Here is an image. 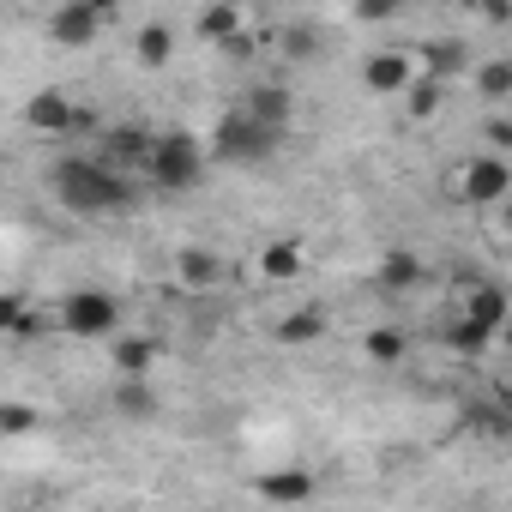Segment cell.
<instances>
[{
    "label": "cell",
    "instance_id": "1",
    "mask_svg": "<svg viewBox=\"0 0 512 512\" xmlns=\"http://www.w3.org/2000/svg\"><path fill=\"white\" fill-rule=\"evenodd\" d=\"M55 199L79 217H103V211H127L133 205V175L109 169L103 157H61L55 163Z\"/></svg>",
    "mask_w": 512,
    "mask_h": 512
},
{
    "label": "cell",
    "instance_id": "2",
    "mask_svg": "<svg viewBox=\"0 0 512 512\" xmlns=\"http://www.w3.org/2000/svg\"><path fill=\"white\" fill-rule=\"evenodd\" d=\"M506 193H512V163H506V157H488V151L464 157V163L446 175V199H452V205H470V211H500Z\"/></svg>",
    "mask_w": 512,
    "mask_h": 512
},
{
    "label": "cell",
    "instance_id": "3",
    "mask_svg": "<svg viewBox=\"0 0 512 512\" xmlns=\"http://www.w3.org/2000/svg\"><path fill=\"white\" fill-rule=\"evenodd\" d=\"M278 139H284V133L260 127V121L235 103V109H223L217 127H211V157H217V163H266V157L278 151Z\"/></svg>",
    "mask_w": 512,
    "mask_h": 512
},
{
    "label": "cell",
    "instance_id": "4",
    "mask_svg": "<svg viewBox=\"0 0 512 512\" xmlns=\"http://www.w3.org/2000/svg\"><path fill=\"white\" fill-rule=\"evenodd\" d=\"M145 175H151L163 193H187V187H199V175H205V145H199L193 133H163V139L151 145V157H145Z\"/></svg>",
    "mask_w": 512,
    "mask_h": 512
},
{
    "label": "cell",
    "instance_id": "5",
    "mask_svg": "<svg viewBox=\"0 0 512 512\" xmlns=\"http://www.w3.org/2000/svg\"><path fill=\"white\" fill-rule=\"evenodd\" d=\"M115 326H121V302L109 290H73L61 302V332L73 338H115Z\"/></svg>",
    "mask_w": 512,
    "mask_h": 512
},
{
    "label": "cell",
    "instance_id": "6",
    "mask_svg": "<svg viewBox=\"0 0 512 512\" xmlns=\"http://www.w3.org/2000/svg\"><path fill=\"white\" fill-rule=\"evenodd\" d=\"M109 19H115V7H97V0H67V7L49 13V43L55 49H91Z\"/></svg>",
    "mask_w": 512,
    "mask_h": 512
},
{
    "label": "cell",
    "instance_id": "7",
    "mask_svg": "<svg viewBox=\"0 0 512 512\" xmlns=\"http://www.w3.org/2000/svg\"><path fill=\"white\" fill-rule=\"evenodd\" d=\"M25 127L43 133V139H67V133H85L91 121H85V109H79L67 91H37V97L25 103Z\"/></svg>",
    "mask_w": 512,
    "mask_h": 512
},
{
    "label": "cell",
    "instance_id": "8",
    "mask_svg": "<svg viewBox=\"0 0 512 512\" xmlns=\"http://www.w3.org/2000/svg\"><path fill=\"white\" fill-rule=\"evenodd\" d=\"M410 61H416V73H422V79H434V85H452L458 73H470V67H476V55H470L458 37H428L422 49H410Z\"/></svg>",
    "mask_w": 512,
    "mask_h": 512
},
{
    "label": "cell",
    "instance_id": "9",
    "mask_svg": "<svg viewBox=\"0 0 512 512\" xmlns=\"http://www.w3.org/2000/svg\"><path fill=\"white\" fill-rule=\"evenodd\" d=\"M410 79H416L410 49H374V55L362 61V85H368L374 97H404V91H410Z\"/></svg>",
    "mask_w": 512,
    "mask_h": 512
},
{
    "label": "cell",
    "instance_id": "10",
    "mask_svg": "<svg viewBox=\"0 0 512 512\" xmlns=\"http://www.w3.org/2000/svg\"><path fill=\"white\" fill-rule=\"evenodd\" d=\"M175 284L181 290H217V284H229V260L211 247H175Z\"/></svg>",
    "mask_w": 512,
    "mask_h": 512
},
{
    "label": "cell",
    "instance_id": "11",
    "mask_svg": "<svg viewBox=\"0 0 512 512\" xmlns=\"http://www.w3.org/2000/svg\"><path fill=\"white\" fill-rule=\"evenodd\" d=\"M151 145H157V133H145V127H109V133H103V151H97V157H103L109 169L133 175V169H145Z\"/></svg>",
    "mask_w": 512,
    "mask_h": 512
},
{
    "label": "cell",
    "instance_id": "12",
    "mask_svg": "<svg viewBox=\"0 0 512 512\" xmlns=\"http://www.w3.org/2000/svg\"><path fill=\"white\" fill-rule=\"evenodd\" d=\"M428 284V266L416 260L410 247H392L386 260L374 266V290H386V296H410V290H422Z\"/></svg>",
    "mask_w": 512,
    "mask_h": 512
},
{
    "label": "cell",
    "instance_id": "13",
    "mask_svg": "<svg viewBox=\"0 0 512 512\" xmlns=\"http://www.w3.org/2000/svg\"><path fill=\"white\" fill-rule=\"evenodd\" d=\"M326 308H290V314H278L272 320V344H284V350H308V344H320L326 338Z\"/></svg>",
    "mask_w": 512,
    "mask_h": 512
},
{
    "label": "cell",
    "instance_id": "14",
    "mask_svg": "<svg viewBox=\"0 0 512 512\" xmlns=\"http://www.w3.org/2000/svg\"><path fill=\"white\" fill-rule=\"evenodd\" d=\"M241 109L260 121V127H272V133H284L290 127V109H296V97L284 91V85H253L247 97H241Z\"/></svg>",
    "mask_w": 512,
    "mask_h": 512
},
{
    "label": "cell",
    "instance_id": "15",
    "mask_svg": "<svg viewBox=\"0 0 512 512\" xmlns=\"http://www.w3.org/2000/svg\"><path fill=\"white\" fill-rule=\"evenodd\" d=\"M506 314H512V302H506V290H500V284H470V290H464V320H476L482 332H494V338H500Z\"/></svg>",
    "mask_w": 512,
    "mask_h": 512
},
{
    "label": "cell",
    "instance_id": "16",
    "mask_svg": "<svg viewBox=\"0 0 512 512\" xmlns=\"http://www.w3.org/2000/svg\"><path fill=\"white\" fill-rule=\"evenodd\" d=\"M470 91H476L482 103L506 109V97H512V61H506V55H488V61H476V67H470Z\"/></svg>",
    "mask_w": 512,
    "mask_h": 512
},
{
    "label": "cell",
    "instance_id": "17",
    "mask_svg": "<svg viewBox=\"0 0 512 512\" xmlns=\"http://www.w3.org/2000/svg\"><path fill=\"white\" fill-rule=\"evenodd\" d=\"M109 356H115L121 380H151V368H157V344H151V338H139V332L109 338Z\"/></svg>",
    "mask_w": 512,
    "mask_h": 512
},
{
    "label": "cell",
    "instance_id": "18",
    "mask_svg": "<svg viewBox=\"0 0 512 512\" xmlns=\"http://www.w3.org/2000/svg\"><path fill=\"white\" fill-rule=\"evenodd\" d=\"M241 25H247L241 7H199V19H193V31H199L211 49H229V43L241 37Z\"/></svg>",
    "mask_w": 512,
    "mask_h": 512
},
{
    "label": "cell",
    "instance_id": "19",
    "mask_svg": "<svg viewBox=\"0 0 512 512\" xmlns=\"http://www.w3.org/2000/svg\"><path fill=\"white\" fill-rule=\"evenodd\" d=\"M260 494L272 506H302V500H314V476L308 470H266L260 476Z\"/></svg>",
    "mask_w": 512,
    "mask_h": 512
},
{
    "label": "cell",
    "instance_id": "20",
    "mask_svg": "<svg viewBox=\"0 0 512 512\" xmlns=\"http://www.w3.org/2000/svg\"><path fill=\"white\" fill-rule=\"evenodd\" d=\"M302 266H308L302 241H266V247H260V272H266L272 284H290V278H302Z\"/></svg>",
    "mask_w": 512,
    "mask_h": 512
},
{
    "label": "cell",
    "instance_id": "21",
    "mask_svg": "<svg viewBox=\"0 0 512 512\" xmlns=\"http://www.w3.org/2000/svg\"><path fill=\"white\" fill-rule=\"evenodd\" d=\"M133 61H139V67H169V61H175V31H169L163 19L139 25V37H133Z\"/></svg>",
    "mask_w": 512,
    "mask_h": 512
},
{
    "label": "cell",
    "instance_id": "22",
    "mask_svg": "<svg viewBox=\"0 0 512 512\" xmlns=\"http://www.w3.org/2000/svg\"><path fill=\"white\" fill-rule=\"evenodd\" d=\"M362 350H368V362H386V368H392V362L410 356V338H404L398 326H374V332L362 338Z\"/></svg>",
    "mask_w": 512,
    "mask_h": 512
},
{
    "label": "cell",
    "instance_id": "23",
    "mask_svg": "<svg viewBox=\"0 0 512 512\" xmlns=\"http://www.w3.org/2000/svg\"><path fill=\"white\" fill-rule=\"evenodd\" d=\"M115 410L133 416V422L157 416V392H151V380H121V386H115Z\"/></svg>",
    "mask_w": 512,
    "mask_h": 512
},
{
    "label": "cell",
    "instance_id": "24",
    "mask_svg": "<svg viewBox=\"0 0 512 512\" xmlns=\"http://www.w3.org/2000/svg\"><path fill=\"white\" fill-rule=\"evenodd\" d=\"M488 344H494V332H482V326H476V320H464V314L446 326V350H458V356H482Z\"/></svg>",
    "mask_w": 512,
    "mask_h": 512
},
{
    "label": "cell",
    "instance_id": "25",
    "mask_svg": "<svg viewBox=\"0 0 512 512\" xmlns=\"http://www.w3.org/2000/svg\"><path fill=\"white\" fill-rule=\"evenodd\" d=\"M440 103H446V85H434V79H422V73H416V79H410V91H404V109H410L416 121H428Z\"/></svg>",
    "mask_w": 512,
    "mask_h": 512
},
{
    "label": "cell",
    "instance_id": "26",
    "mask_svg": "<svg viewBox=\"0 0 512 512\" xmlns=\"http://www.w3.org/2000/svg\"><path fill=\"white\" fill-rule=\"evenodd\" d=\"M37 422H43V410H37V404H0V434H7V440L37 434Z\"/></svg>",
    "mask_w": 512,
    "mask_h": 512
},
{
    "label": "cell",
    "instance_id": "27",
    "mask_svg": "<svg viewBox=\"0 0 512 512\" xmlns=\"http://www.w3.org/2000/svg\"><path fill=\"white\" fill-rule=\"evenodd\" d=\"M482 139H488V145H482L488 157H506V145H512V121H506V115H488V127H482Z\"/></svg>",
    "mask_w": 512,
    "mask_h": 512
},
{
    "label": "cell",
    "instance_id": "28",
    "mask_svg": "<svg viewBox=\"0 0 512 512\" xmlns=\"http://www.w3.org/2000/svg\"><path fill=\"white\" fill-rule=\"evenodd\" d=\"M43 332H49V314L25 308V314H19V326H13V344H31V338H43Z\"/></svg>",
    "mask_w": 512,
    "mask_h": 512
},
{
    "label": "cell",
    "instance_id": "29",
    "mask_svg": "<svg viewBox=\"0 0 512 512\" xmlns=\"http://www.w3.org/2000/svg\"><path fill=\"white\" fill-rule=\"evenodd\" d=\"M19 314H25V296H13V290H0V338H13Z\"/></svg>",
    "mask_w": 512,
    "mask_h": 512
},
{
    "label": "cell",
    "instance_id": "30",
    "mask_svg": "<svg viewBox=\"0 0 512 512\" xmlns=\"http://www.w3.org/2000/svg\"><path fill=\"white\" fill-rule=\"evenodd\" d=\"M284 43H290L284 55H296V61H308V55H314V31H290Z\"/></svg>",
    "mask_w": 512,
    "mask_h": 512
}]
</instances>
